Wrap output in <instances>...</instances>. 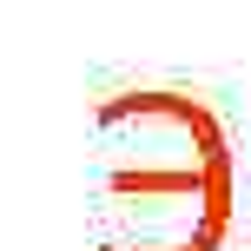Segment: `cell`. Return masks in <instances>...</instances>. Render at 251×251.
<instances>
[{"instance_id":"1","label":"cell","mask_w":251,"mask_h":251,"mask_svg":"<svg viewBox=\"0 0 251 251\" xmlns=\"http://www.w3.org/2000/svg\"><path fill=\"white\" fill-rule=\"evenodd\" d=\"M93 251H225L238 212L231 132L185 86H126L93 106Z\"/></svg>"}]
</instances>
